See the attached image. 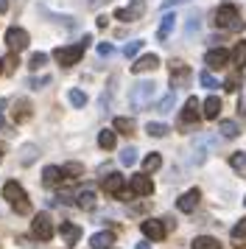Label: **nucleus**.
Wrapping results in <instances>:
<instances>
[{
  "label": "nucleus",
  "instance_id": "nucleus-1",
  "mask_svg": "<svg viewBox=\"0 0 246 249\" xmlns=\"http://www.w3.org/2000/svg\"><path fill=\"white\" fill-rule=\"evenodd\" d=\"M212 23H215V28H224V31H244L246 28V23L241 20V14H238V9L229 6V3H224V6L215 9Z\"/></svg>",
  "mask_w": 246,
  "mask_h": 249
},
{
  "label": "nucleus",
  "instance_id": "nucleus-2",
  "mask_svg": "<svg viewBox=\"0 0 246 249\" xmlns=\"http://www.w3.org/2000/svg\"><path fill=\"white\" fill-rule=\"evenodd\" d=\"M3 199H6L20 215H25L28 210H31V199L25 196L20 182H6V185H3Z\"/></svg>",
  "mask_w": 246,
  "mask_h": 249
},
{
  "label": "nucleus",
  "instance_id": "nucleus-3",
  "mask_svg": "<svg viewBox=\"0 0 246 249\" xmlns=\"http://www.w3.org/2000/svg\"><path fill=\"white\" fill-rule=\"evenodd\" d=\"M157 92V84L154 81H137L132 90H129V104H132V109H145L148 104H151V98H154Z\"/></svg>",
  "mask_w": 246,
  "mask_h": 249
},
{
  "label": "nucleus",
  "instance_id": "nucleus-4",
  "mask_svg": "<svg viewBox=\"0 0 246 249\" xmlns=\"http://www.w3.org/2000/svg\"><path fill=\"white\" fill-rule=\"evenodd\" d=\"M215 148H218V137L199 135L196 140H193V146H190V162H193V165H201V162L207 160V154L215 151Z\"/></svg>",
  "mask_w": 246,
  "mask_h": 249
},
{
  "label": "nucleus",
  "instance_id": "nucleus-5",
  "mask_svg": "<svg viewBox=\"0 0 246 249\" xmlns=\"http://www.w3.org/2000/svg\"><path fill=\"white\" fill-rule=\"evenodd\" d=\"M84 42H81V45H67V48H56L53 51V59L56 62H59V65H62V68H73V65H76L78 59H81V53H84Z\"/></svg>",
  "mask_w": 246,
  "mask_h": 249
},
{
  "label": "nucleus",
  "instance_id": "nucleus-6",
  "mask_svg": "<svg viewBox=\"0 0 246 249\" xmlns=\"http://www.w3.org/2000/svg\"><path fill=\"white\" fill-rule=\"evenodd\" d=\"M31 232H34V238H39V241H51V238H53V224H51V215H48V213H36V215H34Z\"/></svg>",
  "mask_w": 246,
  "mask_h": 249
},
{
  "label": "nucleus",
  "instance_id": "nucleus-7",
  "mask_svg": "<svg viewBox=\"0 0 246 249\" xmlns=\"http://www.w3.org/2000/svg\"><path fill=\"white\" fill-rule=\"evenodd\" d=\"M6 45L11 48V53H20L22 48H28V31H22V28H9L6 31Z\"/></svg>",
  "mask_w": 246,
  "mask_h": 249
},
{
  "label": "nucleus",
  "instance_id": "nucleus-8",
  "mask_svg": "<svg viewBox=\"0 0 246 249\" xmlns=\"http://www.w3.org/2000/svg\"><path fill=\"white\" fill-rule=\"evenodd\" d=\"M143 12H145L143 0H132L126 9H118V12H115V17L123 20V23H134V20H140V17H143Z\"/></svg>",
  "mask_w": 246,
  "mask_h": 249
},
{
  "label": "nucleus",
  "instance_id": "nucleus-9",
  "mask_svg": "<svg viewBox=\"0 0 246 249\" xmlns=\"http://www.w3.org/2000/svg\"><path fill=\"white\" fill-rule=\"evenodd\" d=\"M145 238H151V241H162L165 238V224L162 221H157V218H145L143 224H140Z\"/></svg>",
  "mask_w": 246,
  "mask_h": 249
},
{
  "label": "nucleus",
  "instance_id": "nucleus-10",
  "mask_svg": "<svg viewBox=\"0 0 246 249\" xmlns=\"http://www.w3.org/2000/svg\"><path fill=\"white\" fill-rule=\"evenodd\" d=\"M227 62H229V53L224 48H212V51H207V56H204V65L212 70H221Z\"/></svg>",
  "mask_w": 246,
  "mask_h": 249
},
{
  "label": "nucleus",
  "instance_id": "nucleus-11",
  "mask_svg": "<svg viewBox=\"0 0 246 249\" xmlns=\"http://www.w3.org/2000/svg\"><path fill=\"white\" fill-rule=\"evenodd\" d=\"M199 107H201V104L196 101V98H188V101H185V109H182V118H179V124H182V126H188V124H196V121L201 118Z\"/></svg>",
  "mask_w": 246,
  "mask_h": 249
},
{
  "label": "nucleus",
  "instance_id": "nucleus-12",
  "mask_svg": "<svg viewBox=\"0 0 246 249\" xmlns=\"http://www.w3.org/2000/svg\"><path fill=\"white\" fill-rule=\"evenodd\" d=\"M132 193H137V196H151L154 193V182L148 179L145 174H137V177H132Z\"/></svg>",
  "mask_w": 246,
  "mask_h": 249
},
{
  "label": "nucleus",
  "instance_id": "nucleus-13",
  "mask_svg": "<svg viewBox=\"0 0 246 249\" xmlns=\"http://www.w3.org/2000/svg\"><path fill=\"white\" fill-rule=\"evenodd\" d=\"M199 199H201V193L193 188V191H188V193H182V196H179L176 207L182 210V213H193V210H196V204H199Z\"/></svg>",
  "mask_w": 246,
  "mask_h": 249
},
{
  "label": "nucleus",
  "instance_id": "nucleus-14",
  "mask_svg": "<svg viewBox=\"0 0 246 249\" xmlns=\"http://www.w3.org/2000/svg\"><path fill=\"white\" fill-rule=\"evenodd\" d=\"M157 68H159V56H154V53H145V56H140L132 65V73H148V70H157Z\"/></svg>",
  "mask_w": 246,
  "mask_h": 249
},
{
  "label": "nucleus",
  "instance_id": "nucleus-15",
  "mask_svg": "<svg viewBox=\"0 0 246 249\" xmlns=\"http://www.w3.org/2000/svg\"><path fill=\"white\" fill-rule=\"evenodd\" d=\"M188 76H190L188 65H182V62H171V84H174V87H182V84L188 81Z\"/></svg>",
  "mask_w": 246,
  "mask_h": 249
},
{
  "label": "nucleus",
  "instance_id": "nucleus-16",
  "mask_svg": "<svg viewBox=\"0 0 246 249\" xmlns=\"http://www.w3.org/2000/svg\"><path fill=\"white\" fill-rule=\"evenodd\" d=\"M112 244H115V232H109V230L95 232V235L89 238V247L92 249H112Z\"/></svg>",
  "mask_w": 246,
  "mask_h": 249
},
{
  "label": "nucleus",
  "instance_id": "nucleus-17",
  "mask_svg": "<svg viewBox=\"0 0 246 249\" xmlns=\"http://www.w3.org/2000/svg\"><path fill=\"white\" fill-rule=\"evenodd\" d=\"M73 202H76L81 210H92L98 199H95V191H92V188H84V191H78V193H76V199H73Z\"/></svg>",
  "mask_w": 246,
  "mask_h": 249
},
{
  "label": "nucleus",
  "instance_id": "nucleus-18",
  "mask_svg": "<svg viewBox=\"0 0 246 249\" xmlns=\"http://www.w3.org/2000/svg\"><path fill=\"white\" fill-rule=\"evenodd\" d=\"M11 118H14L17 124L28 121V118H31V104L25 101V98H17V101H14V112H11Z\"/></svg>",
  "mask_w": 246,
  "mask_h": 249
},
{
  "label": "nucleus",
  "instance_id": "nucleus-19",
  "mask_svg": "<svg viewBox=\"0 0 246 249\" xmlns=\"http://www.w3.org/2000/svg\"><path fill=\"white\" fill-rule=\"evenodd\" d=\"M218 112H221V101H218L215 95H210L207 101L201 104V115H204L207 121H212V118H218Z\"/></svg>",
  "mask_w": 246,
  "mask_h": 249
},
{
  "label": "nucleus",
  "instance_id": "nucleus-20",
  "mask_svg": "<svg viewBox=\"0 0 246 249\" xmlns=\"http://www.w3.org/2000/svg\"><path fill=\"white\" fill-rule=\"evenodd\" d=\"M104 191L112 193V196H118V193L123 191V177L121 174H109V177L104 179Z\"/></svg>",
  "mask_w": 246,
  "mask_h": 249
},
{
  "label": "nucleus",
  "instance_id": "nucleus-21",
  "mask_svg": "<svg viewBox=\"0 0 246 249\" xmlns=\"http://www.w3.org/2000/svg\"><path fill=\"white\" fill-rule=\"evenodd\" d=\"M174 25H176V17H174V14H162V23L157 28V36H159V39H168L171 31H174Z\"/></svg>",
  "mask_w": 246,
  "mask_h": 249
},
{
  "label": "nucleus",
  "instance_id": "nucleus-22",
  "mask_svg": "<svg viewBox=\"0 0 246 249\" xmlns=\"http://www.w3.org/2000/svg\"><path fill=\"white\" fill-rule=\"evenodd\" d=\"M62 182V168H53V165H48V168L42 171V185H59Z\"/></svg>",
  "mask_w": 246,
  "mask_h": 249
},
{
  "label": "nucleus",
  "instance_id": "nucleus-23",
  "mask_svg": "<svg viewBox=\"0 0 246 249\" xmlns=\"http://www.w3.org/2000/svg\"><path fill=\"white\" fill-rule=\"evenodd\" d=\"M62 238H65V244H76L78 238H81V227H76V224H62Z\"/></svg>",
  "mask_w": 246,
  "mask_h": 249
},
{
  "label": "nucleus",
  "instance_id": "nucleus-24",
  "mask_svg": "<svg viewBox=\"0 0 246 249\" xmlns=\"http://www.w3.org/2000/svg\"><path fill=\"white\" fill-rule=\"evenodd\" d=\"M232 244L238 249L246 247V218H244V221H238V224L232 227Z\"/></svg>",
  "mask_w": 246,
  "mask_h": 249
},
{
  "label": "nucleus",
  "instance_id": "nucleus-25",
  "mask_svg": "<svg viewBox=\"0 0 246 249\" xmlns=\"http://www.w3.org/2000/svg\"><path fill=\"white\" fill-rule=\"evenodd\" d=\"M190 247L193 249H221V244H218L215 238H210V235H199V238H193Z\"/></svg>",
  "mask_w": 246,
  "mask_h": 249
},
{
  "label": "nucleus",
  "instance_id": "nucleus-26",
  "mask_svg": "<svg viewBox=\"0 0 246 249\" xmlns=\"http://www.w3.org/2000/svg\"><path fill=\"white\" fill-rule=\"evenodd\" d=\"M229 165L246 179V151H235L232 157H229Z\"/></svg>",
  "mask_w": 246,
  "mask_h": 249
},
{
  "label": "nucleus",
  "instance_id": "nucleus-27",
  "mask_svg": "<svg viewBox=\"0 0 246 249\" xmlns=\"http://www.w3.org/2000/svg\"><path fill=\"white\" fill-rule=\"evenodd\" d=\"M36 157H39V148H36V146H22V151H20V162H22V165L36 162Z\"/></svg>",
  "mask_w": 246,
  "mask_h": 249
},
{
  "label": "nucleus",
  "instance_id": "nucleus-28",
  "mask_svg": "<svg viewBox=\"0 0 246 249\" xmlns=\"http://www.w3.org/2000/svg\"><path fill=\"white\" fill-rule=\"evenodd\" d=\"M174 104H176V92H168L165 98L157 104V112H159V115H168L171 109H174Z\"/></svg>",
  "mask_w": 246,
  "mask_h": 249
},
{
  "label": "nucleus",
  "instance_id": "nucleus-29",
  "mask_svg": "<svg viewBox=\"0 0 246 249\" xmlns=\"http://www.w3.org/2000/svg\"><path fill=\"white\" fill-rule=\"evenodd\" d=\"M145 132H148L151 137H165L171 129H168L165 124H157V121H151V124H145Z\"/></svg>",
  "mask_w": 246,
  "mask_h": 249
},
{
  "label": "nucleus",
  "instance_id": "nucleus-30",
  "mask_svg": "<svg viewBox=\"0 0 246 249\" xmlns=\"http://www.w3.org/2000/svg\"><path fill=\"white\" fill-rule=\"evenodd\" d=\"M98 146L106 148V151H109V148H115V132H112V129H104V132L98 135Z\"/></svg>",
  "mask_w": 246,
  "mask_h": 249
},
{
  "label": "nucleus",
  "instance_id": "nucleus-31",
  "mask_svg": "<svg viewBox=\"0 0 246 249\" xmlns=\"http://www.w3.org/2000/svg\"><path fill=\"white\" fill-rule=\"evenodd\" d=\"M162 165V157L159 154H148V157L143 160V174H151V171H157Z\"/></svg>",
  "mask_w": 246,
  "mask_h": 249
},
{
  "label": "nucleus",
  "instance_id": "nucleus-32",
  "mask_svg": "<svg viewBox=\"0 0 246 249\" xmlns=\"http://www.w3.org/2000/svg\"><path fill=\"white\" fill-rule=\"evenodd\" d=\"M218 132H221L224 137H238V132H241V129H238V124H235V121H221V124H218Z\"/></svg>",
  "mask_w": 246,
  "mask_h": 249
},
{
  "label": "nucleus",
  "instance_id": "nucleus-33",
  "mask_svg": "<svg viewBox=\"0 0 246 249\" xmlns=\"http://www.w3.org/2000/svg\"><path fill=\"white\" fill-rule=\"evenodd\" d=\"M232 62L238 65V68H244V65H246V42H238V45H235V51H232Z\"/></svg>",
  "mask_w": 246,
  "mask_h": 249
},
{
  "label": "nucleus",
  "instance_id": "nucleus-34",
  "mask_svg": "<svg viewBox=\"0 0 246 249\" xmlns=\"http://www.w3.org/2000/svg\"><path fill=\"white\" fill-rule=\"evenodd\" d=\"M115 129L123 132V135H132L134 132V121L132 118H115Z\"/></svg>",
  "mask_w": 246,
  "mask_h": 249
},
{
  "label": "nucleus",
  "instance_id": "nucleus-35",
  "mask_svg": "<svg viewBox=\"0 0 246 249\" xmlns=\"http://www.w3.org/2000/svg\"><path fill=\"white\" fill-rule=\"evenodd\" d=\"M199 25H201V20H199V12H193L188 17V25H185V36H193L196 31H199Z\"/></svg>",
  "mask_w": 246,
  "mask_h": 249
},
{
  "label": "nucleus",
  "instance_id": "nucleus-36",
  "mask_svg": "<svg viewBox=\"0 0 246 249\" xmlns=\"http://www.w3.org/2000/svg\"><path fill=\"white\" fill-rule=\"evenodd\" d=\"M121 162L123 165H134L137 162V148H132V146H126L121 151Z\"/></svg>",
  "mask_w": 246,
  "mask_h": 249
},
{
  "label": "nucleus",
  "instance_id": "nucleus-37",
  "mask_svg": "<svg viewBox=\"0 0 246 249\" xmlns=\"http://www.w3.org/2000/svg\"><path fill=\"white\" fill-rule=\"evenodd\" d=\"M67 101L73 104V107H84V104H87V95L81 90H70L67 92Z\"/></svg>",
  "mask_w": 246,
  "mask_h": 249
},
{
  "label": "nucleus",
  "instance_id": "nucleus-38",
  "mask_svg": "<svg viewBox=\"0 0 246 249\" xmlns=\"http://www.w3.org/2000/svg\"><path fill=\"white\" fill-rule=\"evenodd\" d=\"M143 48V39H134V42H129V45L123 48V56L126 59H132V56H137V51Z\"/></svg>",
  "mask_w": 246,
  "mask_h": 249
},
{
  "label": "nucleus",
  "instance_id": "nucleus-39",
  "mask_svg": "<svg viewBox=\"0 0 246 249\" xmlns=\"http://www.w3.org/2000/svg\"><path fill=\"white\" fill-rule=\"evenodd\" d=\"M199 81H201V87H207V90H215V87H218V81L212 79V76L207 73V70H204V73L199 76Z\"/></svg>",
  "mask_w": 246,
  "mask_h": 249
},
{
  "label": "nucleus",
  "instance_id": "nucleus-40",
  "mask_svg": "<svg viewBox=\"0 0 246 249\" xmlns=\"http://www.w3.org/2000/svg\"><path fill=\"white\" fill-rule=\"evenodd\" d=\"M51 84V76H39V79H31L28 81V87H34V90H45Z\"/></svg>",
  "mask_w": 246,
  "mask_h": 249
},
{
  "label": "nucleus",
  "instance_id": "nucleus-41",
  "mask_svg": "<svg viewBox=\"0 0 246 249\" xmlns=\"http://www.w3.org/2000/svg\"><path fill=\"white\" fill-rule=\"evenodd\" d=\"M45 62H48V56H45V53H34V56L28 59V68H31V70H36V68H42Z\"/></svg>",
  "mask_w": 246,
  "mask_h": 249
},
{
  "label": "nucleus",
  "instance_id": "nucleus-42",
  "mask_svg": "<svg viewBox=\"0 0 246 249\" xmlns=\"http://www.w3.org/2000/svg\"><path fill=\"white\" fill-rule=\"evenodd\" d=\"M62 174H70V177H73V179H76L78 174H84V168H81V165H78V162H70V165H65V171H62Z\"/></svg>",
  "mask_w": 246,
  "mask_h": 249
},
{
  "label": "nucleus",
  "instance_id": "nucleus-43",
  "mask_svg": "<svg viewBox=\"0 0 246 249\" xmlns=\"http://www.w3.org/2000/svg\"><path fill=\"white\" fill-rule=\"evenodd\" d=\"M238 84H241V76H229V79H227V84H224V87H227V90H229V92H235V90H238Z\"/></svg>",
  "mask_w": 246,
  "mask_h": 249
},
{
  "label": "nucleus",
  "instance_id": "nucleus-44",
  "mask_svg": "<svg viewBox=\"0 0 246 249\" xmlns=\"http://www.w3.org/2000/svg\"><path fill=\"white\" fill-rule=\"evenodd\" d=\"M112 51H115V48H112L109 42H101V45H98V53H101V56H112Z\"/></svg>",
  "mask_w": 246,
  "mask_h": 249
},
{
  "label": "nucleus",
  "instance_id": "nucleus-45",
  "mask_svg": "<svg viewBox=\"0 0 246 249\" xmlns=\"http://www.w3.org/2000/svg\"><path fill=\"white\" fill-rule=\"evenodd\" d=\"M179 3H188V0H162V9H171V6H179Z\"/></svg>",
  "mask_w": 246,
  "mask_h": 249
},
{
  "label": "nucleus",
  "instance_id": "nucleus-46",
  "mask_svg": "<svg viewBox=\"0 0 246 249\" xmlns=\"http://www.w3.org/2000/svg\"><path fill=\"white\" fill-rule=\"evenodd\" d=\"M14 65H17V59L9 56V62H6V73H14Z\"/></svg>",
  "mask_w": 246,
  "mask_h": 249
},
{
  "label": "nucleus",
  "instance_id": "nucleus-47",
  "mask_svg": "<svg viewBox=\"0 0 246 249\" xmlns=\"http://www.w3.org/2000/svg\"><path fill=\"white\" fill-rule=\"evenodd\" d=\"M6 9H9V0H0V14L6 12Z\"/></svg>",
  "mask_w": 246,
  "mask_h": 249
},
{
  "label": "nucleus",
  "instance_id": "nucleus-48",
  "mask_svg": "<svg viewBox=\"0 0 246 249\" xmlns=\"http://www.w3.org/2000/svg\"><path fill=\"white\" fill-rule=\"evenodd\" d=\"M134 249H151V244H145V241H143V244H137Z\"/></svg>",
  "mask_w": 246,
  "mask_h": 249
},
{
  "label": "nucleus",
  "instance_id": "nucleus-49",
  "mask_svg": "<svg viewBox=\"0 0 246 249\" xmlns=\"http://www.w3.org/2000/svg\"><path fill=\"white\" fill-rule=\"evenodd\" d=\"M89 3H92V6H101V3H106V0H89Z\"/></svg>",
  "mask_w": 246,
  "mask_h": 249
},
{
  "label": "nucleus",
  "instance_id": "nucleus-50",
  "mask_svg": "<svg viewBox=\"0 0 246 249\" xmlns=\"http://www.w3.org/2000/svg\"><path fill=\"white\" fill-rule=\"evenodd\" d=\"M0 157H3V146H0Z\"/></svg>",
  "mask_w": 246,
  "mask_h": 249
},
{
  "label": "nucleus",
  "instance_id": "nucleus-51",
  "mask_svg": "<svg viewBox=\"0 0 246 249\" xmlns=\"http://www.w3.org/2000/svg\"><path fill=\"white\" fill-rule=\"evenodd\" d=\"M0 73H3V62H0Z\"/></svg>",
  "mask_w": 246,
  "mask_h": 249
},
{
  "label": "nucleus",
  "instance_id": "nucleus-52",
  "mask_svg": "<svg viewBox=\"0 0 246 249\" xmlns=\"http://www.w3.org/2000/svg\"><path fill=\"white\" fill-rule=\"evenodd\" d=\"M0 124H3V115H0Z\"/></svg>",
  "mask_w": 246,
  "mask_h": 249
},
{
  "label": "nucleus",
  "instance_id": "nucleus-53",
  "mask_svg": "<svg viewBox=\"0 0 246 249\" xmlns=\"http://www.w3.org/2000/svg\"><path fill=\"white\" fill-rule=\"evenodd\" d=\"M244 204H246V199H244Z\"/></svg>",
  "mask_w": 246,
  "mask_h": 249
}]
</instances>
